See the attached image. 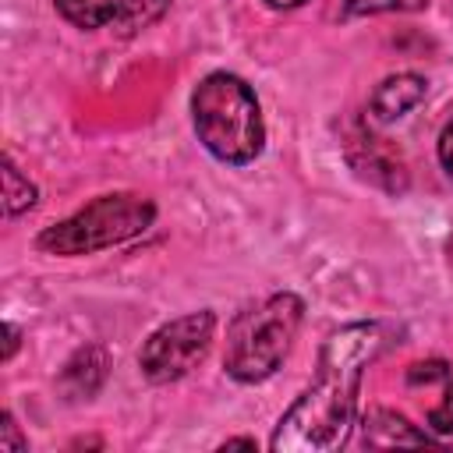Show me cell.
<instances>
[{"label": "cell", "instance_id": "4", "mask_svg": "<svg viewBox=\"0 0 453 453\" xmlns=\"http://www.w3.org/2000/svg\"><path fill=\"white\" fill-rule=\"evenodd\" d=\"M156 219V202L138 195V191H113L99 195L88 205H81L74 216L50 223L39 237L35 248L46 255H96L113 244H124L138 234H145Z\"/></svg>", "mask_w": 453, "mask_h": 453}, {"label": "cell", "instance_id": "1", "mask_svg": "<svg viewBox=\"0 0 453 453\" xmlns=\"http://www.w3.org/2000/svg\"><path fill=\"white\" fill-rule=\"evenodd\" d=\"M393 329L365 319L347 322L326 336L311 382L280 414L269 449L273 453H333L350 439L357 418V393L365 368L386 354Z\"/></svg>", "mask_w": 453, "mask_h": 453}, {"label": "cell", "instance_id": "8", "mask_svg": "<svg viewBox=\"0 0 453 453\" xmlns=\"http://www.w3.org/2000/svg\"><path fill=\"white\" fill-rule=\"evenodd\" d=\"M106 368H110V361H106L103 347L88 343V347L74 350L71 361L60 368V379H57L64 400H92L99 393V386L106 382Z\"/></svg>", "mask_w": 453, "mask_h": 453}, {"label": "cell", "instance_id": "16", "mask_svg": "<svg viewBox=\"0 0 453 453\" xmlns=\"http://www.w3.org/2000/svg\"><path fill=\"white\" fill-rule=\"evenodd\" d=\"M435 152H439L442 170L453 177V117L446 120V127H442V134H439V142H435Z\"/></svg>", "mask_w": 453, "mask_h": 453}, {"label": "cell", "instance_id": "14", "mask_svg": "<svg viewBox=\"0 0 453 453\" xmlns=\"http://www.w3.org/2000/svg\"><path fill=\"white\" fill-rule=\"evenodd\" d=\"M28 449V439L18 432V421L11 411L0 414V453H25Z\"/></svg>", "mask_w": 453, "mask_h": 453}, {"label": "cell", "instance_id": "6", "mask_svg": "<svg viewBox=\"0 0 453 453\" xmlns=\"http://www.w3.org/2000/svg\"><path fill=\"white\" fill-rule=\"evenodd\" d=\"M428 96V81L414 71H396L382 78L368 96V120L372 124H396Z\"/></svg>", "mask_w": 453, "mask_h": 453}, {"label": "cell", "instance_id": "15", "mask_svg": "<svg viewBox=\"0 0 453 453\" xmlns=\"http://www.w3.org/2000/svg\"><path fill=\"white\" fill-rule=\"evenodd\" d=\"M449 375H453V372L446 368V361H418V365H411V372H407L411 386L432 382V379H449Z\"/></svg>", "mask_w": 453, "mask_h": 453}, {"label": "cell", "instance_id": "11", "mask_svg": "<svg viewBox=\"0 0 453 453\" xmlns=\"http://www.w3.org/2000/svg\"><path fill=\"white\" fill-rule=\"evenodd\" d=\"M166 7H170V0H131V4L124 7V14H120L113 25H120V32L131 35V32H138V28H149Z\"/></svg>", "mask_w": 453, "mask_h": 453}, {"label": "cell", "instance_id": "13", "mask_svg": "<svg viewBox=\"0 0 453 453\" xmlns=\"http://www.w3.org/2000/svg\"><path fill=\"white\" fill-rule=\"evenodd\" d=\"M428 432H435V435L453 432V375L442 382V400L428 411Z\"/></svg>", "mask_w": 453, "mask_h": 453}, {"label": "cell", "instance_id": "19", "mask_svg": "<svg viewBox=\"0 0 453 453\" xmlns=\"http://www.w3.org/2000/svg\"><path fill=\"white\" fill-rule=\"evenodd\" d=\"M234 446H241V449H255V439H226V442H223V449H234Z\"/></svg>", "mask_w": 453, "mask_h": 453}, {"label": "cell", "instance_id": "7", "mask_svg": "<svg viewBox=\"0 0 453 453\" xmlns=\"http://www.w3.org/2000/svg\"><path fill=\"white\" fill-rule=\"evenodd\" d=\"M361 442L368 449H389V446H432L428 428H414L400 411L389 407H372L361 418Z\"/></svg>", "mask_w": 453, "mask_h": 453}, {"label": "cell", "instance_id": "10", "mask_svg": "<svg viewBox=\"0 0 453 453\" xmlns=\"http://www.w3.org/2000/svg\"><path fill=\"white\" fill-rule=\"evenodd\" d=\"M35 198H39V188L14 166L11 156H4V216L14 219V216L28 212L35 205Z\"/></svg>", "mask_w": 453, "mask_h": 453}, {"label": "cell", "instance_id": "3", "mask_svg": "<svg viewBox=\"0 0 453 453\" xmlns=\"http://www.w3.org/2000/svg\"><path fill=\"white\" fill-rule=\"evenodd\" d=\"M301 322H304V301L294 290H280L241 308L226 329V350H223L226 375L241 386H255L276 375V368L287 361L297 340Z\"/></svg>", "mask_w": 453, "mask_h": 453}, {"label": "cell", "instance_id": "5", "mask_svg": "<svg viewBox=\"0 0 453 453\" xmlns=\"http://www.w3.org/2000/svg\"><path fill=\"white\" fill-rule=\"evenodd\" d=\"M212 336H216V315L209 308L177 315L149 333V340L138 350V368L156 386L177 382L205 361Z\"/></svg>", "mask_w": 453, "mask_h": 453}, {"label": "cell", "instance_id": "18", "mask_svg": "<svg viewBox=\"0 0 453 453\" xmlns=\"http://www.w3.org/2000/svg\"><path fill=\"white\" fill-rule=\"evenodd\" d=\"M273 11H294V7H301V4H308V0H265Z\"/></svg>", "mask_w": 453, "mask_h": 453}, {"label": "cell", "instance_id": "12", "mask_svg": "<svg viewBox=\"0 0 453 453\" xmlns=\"http://www.w3.org/2000/svg\"><path fill=\"white\" fill-rule=\"evenodd\" d=\"M432 0H343L347 18H365V14H393V11H421Z\"/></svg>", "mask_w": 453, "mask_h": 453}, {"label": "cell", "instance_id": "9", "mask_svg": "<svg viewBox=\"0 0 453 453\" xmlns=\"http://www.w3.org/2000/svg\"><path fill=\"white\" fill-rule=\"evenodd\" d=\"M53 4H57V11H60L74 28L92 32V28L113 25V21L124 14V7H127L131 0H53Z\"/></svg>", "mask_w": 453, "mask_h": 453}, {"label": "cell", "instance_id": "2", "mask_svg": "<svg viewBox=\"0 0 453 453\" xmlns=\"http://www.w3.org/2000/svg\"><path fill=\"white\" fill-rule=\"evenodd\" d=\"M191 124L209 156L248 166L265 149V124L255 88L234 71H209L191 92Z\"/></svg>", "mask_w": 453, "mask_h": 453}, {"label": "cell", "instance_id": "17", "mask_svg": "<svg viewBox=\"0 0 453 453\" xmlns=\"http://www.w3.org/2000/svg\"><path fill=\"white\" fill-rule=\"evenodd\" d=\"M18 347H21V329L14 322H4V354H0V361H11L18 354Z\"/></svg>", "mask_w": 453, "mask_h": 453}]
</instances>
